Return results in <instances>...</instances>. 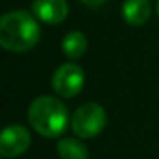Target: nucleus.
Here are the masks:
<instances>
[{
	"label": "nucleus",
	"mask_w": 159,
	"mask_h": 159,
	"mask_svg": "<svg viewBox=\"0 0 159 159\" xmlns=\"http://www.w3.org/2000/svg\"><path fill=\"white\" fill-rule=\"evenodd\" d=\"M39 24L24 11L7 12L0 19V45L9 52L22 53L39 41Z\"/></svg>",
	"instance_id": "f257e3e1"
},
{
	"label": "nucleus",
	"mask_w": 159,
	"mask_h": 159,
	"mask_svg": "<svg viewBox=\"0 0 159 159\" xmlns=\"http://www.w3.org/2000/svg\"><path fill=\"white\" fill-rule=\"evenodd\" d=\"M31 127L43 137H60L69 125V111L60 99L53 96H39L28 110Z\"/></svg>",
	"instance_id": "f03ea898"
},
{
	"label": "nucleus",
	"mask_w": 159,
	"mask_h": 159,
	"mask_svg": "<svg viewBox=\"0 0 159 159\" xmlns=\"http://www.w3.org/2000/svg\"><path fill=\"white\" fill-rule=\"evenodd\" d=\"M70 127L77 137L93 139L106 127V111L98 103H86L75 110Z\"/></svg>",
	"instance_id": "7ed1b4c3"
},
{
	"label": "nucleus",
	"mask_w": 159,
	"mask_h": 159,
	"mask_svg": "<svg viewBox=\"0 0 159 159\" xmlns=\"http://www.w3.org/2000/svg\"><path fill=\"white\" fill-rule=\"evenodd\" d=\"M84 80H86V75H84L82 67H79L77 63H63L53 72L52 87L58 96L74 98L82 91Z\"/></svg>",
	"instance_id": "20e7f679"
},
{
	"label": "nucleus",
	"mask_w": 159,
	"mask_h": 159,
	"mask_svg": "<svg viewBox=\"0 0 159 159\" xmlns=\"http://www.w3.org/2000/svg\"><path fill=\"white\" fill-rule=\"evenodd\" d=\"M31 144V135L22 125H9L0 135V154L4 157H17L24 154Z\"/></svg>",
	"instance_id": "39448f33"
},
{
	"label": "nucleus",
	"mask_w": 159,
	"mask_h": 159,
	"mask_svg": "<svg viewBox=\"0 0 159 159\" xmlns=\"http://www.w3.org/2000/svg\"><path fill=\"white\" fill-rule=\"evenodd\" d=\"M33 14L46 24H60L69 16L67 0H34Z\"/></svg>",
	"instance_id": "423d86ee"
},
{
	"label": "nucleus",
	"mask_w": 159,
	"mask_h": 159,
	"mask_svg": "<svg viewBox=\"0 0 159 159\" xmlns=\"http://www.w3.org/2000/svg\"><path fill=\"white\" fill-rule=\"evenodd\" d=\"M121 16L130 26H142L151 17L149 0H125L121 5Z\"/></svg>",
	"instance_id": "0eeeda50"
},
{
	"label": "nucleus",
	"mask_w": 159,
	"mask_h": 159,
	"mask_svg": "<svg viewBox=\"0 0 159 159\" xmlns=\"http://www.w3.org/2000/svg\"><path fill=\"white\" fill-rule=\"evenodd\" d=\"M62 50L65 53V57H69V58H72V60L80 58L87 50L86 36L80 31H72L69 34H65V38L62 41Z\"/></svg>",
	"instance_id": "6e6552de"
},
{
	"label": "nucleus",
	"mask_w": 159,
	"mask_h": 159,
	"mask_svg": "<svg viewBox=\"0 0 159 159\" xmlns=\"http://www.w3.org/2000/svg\"><path fill=\"white\" fill-rule=\"evenodd\" d=\"M60 159H87L89 151L77 139H62L57 145Z\"/></svg>",
	"instance_id": "1a4fd4ad"
},
{
	"label": "nucleus",
	"mask_w": 159,
	"mask_h": 159,
	"mask_svg": "<svg viewBox=\"0 0 159 159\" xmlns=\"http://www.w3.org/2000/svg\"><path fill=\"white\" fill-rule=\"evenodd\" d=\"M82 4H86L87 7H99V5H103L106 0H80Z\"/></svg>",
	"instance_id": "9d476101"
},
{
	"label": "nucleus",
	"mask_w": 159,
	"mask_h": 159,
	"mask_svg": "<svg viewBox=\"0 0 159 159\" xmlns=\"http://www.w3.org/2000/svg\"><path fill=\"white\" fill-rule=\"evenodd\" d=\"M156 11H157V16H159V2H157V7H156Z\"/></svg>",
	"instance_id": "9b49d317"
}]
</instances>
